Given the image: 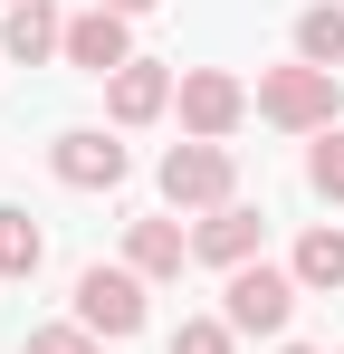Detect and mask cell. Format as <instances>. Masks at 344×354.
Instances as JSON below:
<instances>
[{"instance_id": "obj_11", "label": "cell", "mask_w": 344, "mask_h": 354, "mask_svg": "<svg viewBox=\"0 0 344 354\" xmlns=\"http://www.w3.org/2000/svg\"><path fill=\"white\" fill-rule=\"evenodd\" d=\"M0 48L19 67H39V58H67V19H57L48 0H19L10 19H0Z\"/></svg>"}, {"instance_id": "obj_5", "label": "cell", "mask_w": 344, "mask_h": 354, "mask_svg": "<svg viewBox=\"0 0 344 354\" xmlns=\"http://www.w3.org/2000/svg\"><path fill=\"white\" fill-rule=\"evenodd\" d=\"M48 173L67 182V192H115V182H124V144H115L106 124H67L48 144Z\"/></svg>"}, {"instance_id": "obj_17", "label": "cell", "mask_w": 344, "mask_h": 354, "mask_svg": "<svg viewBox=\"0 0 344 354\" xmlns=\"http://www.w3.org/2000/svg\"><path fill=\"white\" fill-rule=\"evenodd\" d=\"M19 354H106V335H86V326H29Z\"/></svg>"}, {"instance_id": "obj_8", "label": "cell", "mask_w": 344, "mask_h": 354, "mask_svg": "<svg viewBox=\"0 0 344 354\" xmlns=\"http://www.w3.org/2000/svg\"><path fill=\"white\" fill-rule=\"evenodd\" d=\"M258 239H268V221H258L249 201H229V211H211V221L191 230V259H211V268H249Z\"/></svg>"}, {"instance_id": "obj_3", "label": "cell", "mask_w": 344, "mask_h": 354, "mask_svg": "<svg viewBox=\"0 0 344 354\" xmlns=\"http://www.w3.org/2000/svg\"><path fill=\"white\" fill-rule=\"evenodd\" d=\"M220 316L239 335H287V316H296V268H268V259L229 268V306Z\"/></svg>"}, {"instance_id": "obj_2", "label": "cell", "mask_w": 344, "mask_h": 354, "mask_svg": "<svg viewBox=\"0 0 344 354\" xmlns=\"http://www.w3.org/2000/svg\"><path fill=\"white\" fill-rule=\"evenodd\" d=\"M229 192H239L229 144H172L163 153V201L172 211H229Z\"/></svg>"}, {"instance_id": "obj_18", "label": "cell", "mask_w": 344, "mask_h": 354, "mask_svg": "<svg viewBox=\"0 0 344 354\" xmlns=\"http://www.w3.org/2000/svg\"><path fill=\"white\" fill-rule=\"evenodd\" d=\"M96 10H124V19H134V10H153V0H96Z\"/></svg>"}, {"instance_id": "obj_13", "label": "cell", "mask_w": 344, "mask_h": 354, "mask_svg": "<svg viewBox=\"0 0 344 354\" xmlns=\"http://www.w3.org/2000/svg\"><path fill=\"white\" fill-rule=\"evenodd\" d=\"M296 58L306 67H344V0H316L296 19Z\"/></svg>"}, {"instance_id": "obj_6", "label": "cell", "mask_w": 344, "mask_h": 354, "mask_svg": "<svg viewBox=\"0 0 344 354\" xmlns=\"http://www.w3.org/2000/svg\"><path fill=\"white\" fill-rule=\"evenodd\" d=\"M239 115H249V86H239L229 67H191V77H182V124H191V144H220Z\"/></svg>"}, {"instance_id": "obj_15", "label": "cell", "mask_w": 344, "mask_h": 354, "mask_svg": "<svg viewBox=\"0 0 344 354\" xmlns=\"http://www.w3.org/2000/svg\"><path fill=\"white\" fill-rule=\"evenodd\" d=\"M229 345H239L229 316H182V326H172V354H229Z\"/></svg>"}, {"instance_id": "obj_16", "label": "cell", "mask_w": 344, "mask_h": 354, "mask_svg": "<svg viewBox=\"0 0 344 354\" xmlns=\"http://www.w3.org/2000/svg\"><path fill=\"white\" fill-rule=\"evenodd\" d=\"M306 182H316L325 201H344V124H325V134H316V153H306Z\"/></svg>"}, {"instance_id": "obj_4", "label": "cell", "mask_w": 344, "mask_h": 354, "mask_svg": "<svg viewBox=\"0 0 344 354\" xmlns=\"http://www.w3.org/2000/svg\"><path fill=\"white\" fill-rule=\"evenodd\" d=\"M77 326L106 335V345H134L144 335V278L134 268H86L77 278Z\"/></svg>"}, {"instance_id": "obj_20", "label": "cell", "mask_w": 344, "mask_h": 354, "mask_svg": "<svg viewBox=\"0 0 344 354\" xmlns=\"http://www.w3.org/2000/svg\"><path fill=\"white\" fill-rule=\"evenodd\" d=\"M10 10H19V0H10Z\"/></svg>"}, {"instance_id": "obj_19", "label": "cell", "mask_w": 344, "mask_h": 354, "mask_svg": "<svg viewBox=\"0 0 344 354\" xmlns=\"http://www.w3.org/2000/svg\"><path fill=\"white\" fill-rule=\"evenodd\" d=\"M278 354H316V345H278Z\"/></svg>"}, {"instance_id": "obj_1", "label": "cell", "mask_w": 344, "mask_h": 354, "mask_svg": "<svg viewBox=\"0 0 344 354\" xmlns=\"http://www.w3.org/2000/svg\"><path fill=\"white\" fill-rule=\"evenodd\" d=\"M258 115L287 124V134H325V124L344 115V86H335V67H268L258 77Z\"/></svg>"}, {"instance_id": "obj_12", "label": "cell", "mask_w": 344, "mask_h": 354, "mask_svg": "<svg viewBox=\"0 0 344 354\" xmlns=\"http://www.w3.org/2000/svg\"><path fill=\"white\" fill-rule=\"evenodd\" d=\"M39 259H48V230L0 201V278H39Z\"/></svg>"}, {"instance_id": "obj_10", "label": "cell", "mask_w": 344, "mask_h": 354, "mask_svg": "<svg viewBox=\"0 0 344 354\" xmlns=\"http://www.w3.org/2000/svg\"><path fill=\"white\" fill-rule=\"evenodd\" d=\"M124 268H134V278H182V268H191L182 221H124Z\"/></svg>"}, {"instance_id": "obj_7", "label": "cell", "mask_w": 344, "mask_h": 354, "mask_svg": "<svg viewBox=\"0 0 344 354\" xmlns=\"http://www.w3.org/2000/svg\"><path fill=\"white\" fill-rule=\"evenodd\" d=\"M67 67H86V77L134 67V29H124V10H77V19H67Z\"/></svg>"}, {"instance_id": "obj_9", "label": "cell", "mask_w": 344, "mask_h": 354, "mask_svg": "<svg viewBox=\"0 0 344 354\" xmlns=\"http://www.w3.org/2000/svg\"><path fill=\"white\" fill-rule=\"evenodd\" d=\"M163 106H172V67L134 58V67H115V77H106V115H115V124H153Z\"/></svg>"}, {"instance_id": "obj_14", "label": "cell", "mask_w": 344, "mask_h": 354, "mask_svg": "<svg viewBox=\"0 0 344 354\" xmlns=\"http://www.w3.org/2000/svg\"><path fill=\"white\" fill-rule=\"evenodd\" d=\"M296 288H344V230L335 221L296 239Z\"/></svg>"}]
</instances>
